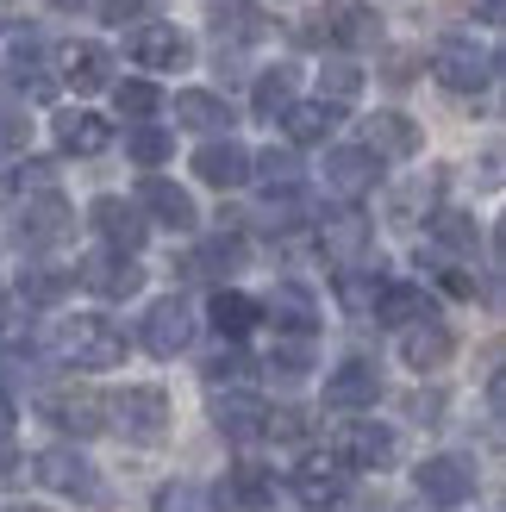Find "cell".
Instances as JSON below:
<instances>
[{
  "instance_id": "cell-1",
  "label": "cell",
  "mask_w": 506,
  "mask_h": 512,
  "mask_svg": "<svg viewBox=\"0 0 506 512\" xmlns=\"http://www.w3.org/2000/svg\"><path fill=\"white\" fill-rule=\"evenodd\" d=\"M50 350L63 356L69 369H119L125 363V331L107 319V313H75L57 325V338H50Z\"/></svg>"
},
{
  "instance_id": "cell-2",
  "label": "cell",
  "mask_w": 506,
  "mask_h": 512,
  "mask_svg": "<svg viewBox=\"0 0 506 512\" xmlns=\"http://www.w3.org/2000/svg\"><path fill=\"white\" fill-rule=\"evenodd\" d=\"M107 425L119 431L125 444H138V450L163 444V438H169V394L150 388V381H138V388H119V394L107 400Z\"/></svg>"
},
{
  "instance_id": "cell-3",
  "label": "cell",
  "mask_w": 506,
  "mask_h": 512,
  "mask_svg": "<svg viewBox=\"0 0 506 512\" xmlns=\"http://www.w3.org/2000/svg\"><path fill=\"white\" fill-rule=\"evenodd\" d=\"M432 75L450 94H482L500 75V57H494V50H475V38H444L432 50Z\"/></svg>"
},
{
  "instance_id": "cell-4",
  "label": "cell",
  "mask_w": 506,
  "mask_h": 512,
  "mask_svg": "<svg viewBox=\"0 0 506 512\" xmlns=\"http://www.w3.org/2000/svg\"><path fill=\"white\" fill-rule=\"evenodd\" d=\"M32 475L44 481L50 494H69V500H82V506H107V488H100V469L88 463L82 450H69V444L44 450L38 463H32Z\"/></svg>"
},
{
  "instance_id": "cell-5",
  "label": "cell",
  "mask_w": 506,
  "mask_h": 512,
  "mask_svg": "<svg viewBox=\"0 0 506 512\" xmlns=\"http://www.w3.org/2000/svg\"><path fill=\"white\" fill-rule=\"evenodd\" d=\"M338 463L344 469H363V475H382V469H394L400 463V431L394 425H375V419H350L344 431H338Z\"/></svg>"
},
{
  "instance_id": "cell-6",
  "label": "cell",
  "mask_w": 506,
  "mask_h": 512,
  "mask_svg": "<svg viewBox=\"0 0 506 512\" xmlns=\"http://www.w3.org/2000/svg\"><path fill=\"white\" fill-rule=\"evenodd\" d=\"M413 481H419V494L432 500V506H469L475 488H482V469H475V456L444 450V456H425Z\"/></svg>"
},
{
  "instance_id": "cell-7",
  "label": "cell",
  "mask_w": 506,
  "mask_h": 512,
  "mask_svg": "<svg viewBox=\"0 0 506 512\" xmlns=\"http://www.w3.org/2000/svg\"><path fill=\"white\" fill-rule=\"evenodd\" d=\"M138 344L150 350V356H182L188 344H194V306L182 300V294H169V300H150V313L138 319Z\"/></svg>"
},
{
  "instance_id": "cell-8",
  "label": "cell",
  "mask_w": 506,
  "mask_h": 512,
  "mask_svg": "<svg viewBox=\"0 0 506 512\" xmlns=\"http://www.w3.org/2000/svg\"><path fill=\"white\" fill-rule=\"evenodd\" d=\"M75 232V213H69V200L50 188V194H25V207L13 219V238L19 250H50V244H63Z\"/></svg>"
},
{
  "instance_id": "cell-9",
  "label": "cell",
  "mask_w": 506,
  "mask_h": 512,
  "mask_svg": "<svg viewBox=\"0 0 506 512\" xmlns=\"http://www.w3.org/2000/svg\"><path fill=\"white\" fill-rule=\"evenodd\" d=\"M38 413L57 431H75V438H100V431H107V400L94 388H44Z\"/></svg>"
},
{
  "instance_id": "cell-10",
  "label": "cell",
  "mask_w": 506,
  "mask_h": 512,
  "mask_svg": "<svg viewBox=\"0 0 506 512\" xmlns=\"http://www.w3.org/2000/svg\"><path fill=\"white\" fill-rule=\"evenodd\" d=\"M325 194L344 200V207H357L363 194H375V182H382V163L369 157L363 144H338V150H325Z\"/></svg>"
},
{
  "instance_id": "cell-11",
  "label": "cell",
  "mask_w": 506,
  "mask_h": 512,
  "mask_svg": "<svg viewBox=\"0 0 506 512\" xmlns=\"http://www.w3.org/2000/svg\"><path fill=\"white\" fill-rule=\"evenodd\" d=\"M88 225H94L100 250H119V256H138L144 238H150V219L132 207V200H119V194H100L88 207Z\"/></svg>"
},
{
  "instance_id": "cell-12",
  "label": "cell",
  "mask_w": 506,
  "mask_h": 512,
  "mask_svg": "<svg viewBox=\"0 0 506 512\" xmlns=\"http://www.w3.org/2000/svg\"><path fill=\"white\" fill-rule=\"evenodd\" d=\"M257 319L275 325V338H313L319 331V300L300 281H275V288L257 300Z\"/></svg>"
},
{
  "instance_id": "cell-13",
  "label": "cell",
  "mask_w": 506,
  "mask_h": 512,
  "mask_svg": "<svg viewBox=\"0 0 506 512\" xmlns=\"http://www.w3.org/2000/svg\"><path fill=\"white\" fill-rule=\"evenodd\" d=\"M319 250H325V263H338V275L344 269H363L369 256H375V225L357 207H344V213H332V219L319 225Z\"/></svg>"
},
{
  "instance_id": "cell-14",
  "label": "cell",
  "mask_w": 506,
  "mask_h": 512,
  "mask_svg": "<svg viewBox=\"0 0 506 512\" xmlns=\"http://www.w3.org/2000/svg\"><path fill=\"white\" fill-rule=\"evenodd\" d=\"M125 57H132L138 69L169 75V69H188V63H194V44H188V32H175V25H163V19H150V25H138V32L125 38Z\"/></svg>"
},
{
  "instance_id": "cell-15",
  "label": "cell",
  "mask_w": 506,
  "mask_h": 512,
  "mask_svg": "<svg viewBox=\"0 0 506 512\" xmlns=\"http://www.w3.org/2000/svg\"><path fill=\"white\" fill-rule=\"evenodd\" d=\"M132 207H138V213H150V219L163 225V232H194V225H200L194 194H188L182 182H169V175H144Z\"/></svg>"
},
{
  "instance_id": "cell-16",
  "label": "cell",
  "mask_w": 506,
  "mask_h": 512,
  "mask_svg": "<svg viewBox=\"0 0 506 512\" xmlns=\"http://www.w3.org/2000/svg\"><path fill=\"white\" fill-rule=\"evenodd\" d=\"M75 281H82L88 294H100V300H132V294L144 288V269H138V256L94 250V256H82V269H75Z\"/></svg>"
},
{
  "instance_id": "cell-17",
  "label": "cell",
  "mask_w": 506,
  "mask_h": 512,
  "mask_svg": "<svg viewBox=\"0 0 506 512\" xmlns=\"http://www.w3.org/2000/svg\"><path fill=\"white\" fill-rule=\"evenodd\" d=\"M0 82H7L13 94H32V100H50V94H57V75H50L38 38H13L7 50H0Z\"/></svg>"
},
{
  "instance_id": "cell-18",
  "label": "cell",
  "mask_w": 506,
  "mask_h": 512,
  "mask_svg": "<svg viewBox=\"0 0 506 512\" xmlns=\"http://www.w3.org/2000/svg\"><path fill=\"white\" fill-rule=\"evenodd\" d=\"M344 463L338 456H325V450H313V456H300L294 463V475H288V488H294V500L300 506H313V512H325V506H338L344 500Z\"/></svg>"
},
{
  "instance_id": "cell-19",
  "label": "cell",
  "mask_w": 506,
  "mask_h": 512,
  "mask_svg": "<svg viewBox=\"0 0 506 512\" xmlns=\"http://www.w3.org/2000/svg\"><path fill=\"white\" fill-rule=\"evenodd\" d=\"M207 25H213V38H219L225 57L269 38V19H263L257 0H213V7H207Z\"/></svg>"
},
{
  "instance_id": "cell-20",
  "label": "cell",
  "mask_w": 506,
  "mask_h": 512,
  "mask_svg": "<svg viewBox=\"0 0 506 512\" xmlns=\"http://www.w3.org/2000/svg\"><path fill=\"white\" fill-rule=\"evenodd\" d=\"M375 400H382V369L363 363V356H350V363H338L325 375V406H332V413H363Z\"/></svg>"
},
{
  "instance_id": "cell-21",
  "label": "cell",
  "mask_w": 506,
  "mask_h": 512,
  "mask_svg": "<svg viewBox=\"0 0 506 512\" xmlns=\"http://www.w3.org/2000/svg\"><path fill=\"white\" fill-rule=\"evenodd\" d=\"M450 356H457V331H450L444 319H419V325H407V331H400V363H407L413 375H432V369H444Z\"/></svg>"
},
{
  "instance_id": "cell-22",
  "label": "cell",
  "mask_w": 506,
  "mask_h": 512,
  "mask_svg": "<svg viewBox=\"0 0 506 512\" xmlns=\"http://www.w3.org/2000/svg\"><path fill=\"white\" fill-rule=\"evenodd\" d=\"M194 175L207 188H219V194H232V188H244L250 182V150L238 144V138H207L194 150Z\"/></svg>"
},
{
  "instance_id": "cell-23",
  "label": "cell",
  "mask_w": 506,
  "mask_h": 512,
  "mask_svg": "<svg viewBox=\"0 0 506 512\" xmlns=\"http://www.w3.org/2000/svg\"><path fill=\"white\" fill-rule=\"evenodd\" d=\"M419 125L407 119V113H375V119H363V150H369V157L375 163H407V157H419Z\"/></svg>"
},
{
  "instance_id": "cell-24",
  "label": "cell",
  "mask_w": 506,
  "mask_h": 512,
  "mask_svg": "<svg viewBox=\"0 0 506 512\" xmlns=\"http://www.w3.org/2000/svg\"><path fill=\"white\" fill-rule=\"evenodd\" d=\"M57 75L75 88V94H100V88H113V57H107V44H63L57 50Z\"/></svg>"
},
{
  "instance_id": "cell-25",
  "label": "cell",
  "mask_w": 506,
  "mask_h": 512,
  "mask_svg": "<svg viewBox=\"0 0 506 512\" xmlns=\"http://www.w3.org/2000/svg\"><path fill=\"white\" fill-rule=\"evenodd\" d=\"M213 506H225V512H269L275 506V475L263 463H238L232 475L219 481Z\"/></svg>"
},
{
  "instance_id": "cell-26",
  "label": "cell",
  "mask_w": 506,
  "mask_h": 512,
  "mask_svg": "<svg viewBox=\"0 0 506 512\" xmlns=\"http://www.w3.org/2000/svg\"><path fill=\"white\" fill-rule=\"evenodd\" d=\"M50 132H57L63 157H100V150L113 144V125L100 113H82V107H63L57 119H50Z\"/></svg>"
},
{
  "instance_id": "cell-27",
  "label": "cell",
  "mask_w": 506,
  "mask_h": 512,
  "mask_svg": "<svg viewBox=\"0 0 506 512\" xmlns=\"http://www.w3.org/2000/svg\"><path fill=\"white\" fill-rule=\"evenodd\" d=\"M369 313L382 325H394V331H407L419 319H438V306H432V294H425L419 281H382V294H375Z\"/></svg>"
},
{
  "instance_id": "cell-28",
  "label": "cell",
  "mask_w": 506,
  "mask_h": 512,
  "mask_svg": "<svg viewBox=\"0 0 506 512\" xmlns=\"http://www.w3.org/2000/svg\"><path fill=\"white\" fill-rule=\"evenodd\" d=\"M175 125H182V132L232 138V100H225V94H207V88H182V94H175Z\"/></svg>"
},
{
  "instance_id": "cell-29",
  "label": "cell",
  "mask_w": 506,
  "mask_h": 512,
  "mask_svg": "<svg viewBox=\"0 0 506 512\" xmlns=\"http://www.w3.org/2000/svg\"><path fill=\"white\" fill-rule=\"evenodd\" d=\"M263 413L269 406L250 400V394H213V425H219V438H232V444L263 438Z\"/></svg>"
},
{
  "instance_id": "cell-30",
  "label": "cell",
  "mask_w": 506,
  "mask_h": 512,
  "mask_svg": "<svg viewBox=\"0 0 506 512\" xmlns=\"http://www.w3.org/2000/svg\"><path fill=\"white\" fill-rule=\"evenodd\" d=\"M244 263H250V244H244L238 232H213L207 244L194 250V263H188V269H194V275H213V281H232Z\"/></svg>"
},
{
  "instance_id": "cell-31",
  "label": "cell",
  "mask_w": 506,
  "mask_h": 512,
  "mask_svg": "<svg viewBox=\"0 0 506 512\" xmlns=\"http://www.w3.org/2000/svg\"><path fill=\"white\" fill-rule=\"evenodd\" d=\"M425 232H432V244L450 250V256H475V244H482V225H475L469 213H457V207L425 213Z\"/></svg>"
},
{
  "instance_id": "cell-32",
  "label": "cell",
  "mask_w": 506,
  "mask_h": 512,
  "mask_svg": "<svg viewBox=\"0 0 506 512\" xmlns=\"http://www.w3.org/2000/svg\"><path fill=\"white\" fill-rule=\"evenodd\" d=\"M338 107H325V100H294V107L282 113V125H288V138L294 144H325V138H332L338 132Z\"/></svg>"
},
{
  "instance_id": "cell-33",
  "label": "cell",
  "mask_w": 506,
  "mask_h": 512,
  "mask_svg": "<svg viewBox=\"0 0 506 512\" xmlns=\"http://www.w3.org/2000/svg\"><path fill=\"white\" fill-rule=\"evenodd\" d=\"M294 82H300V75H294L288 63L263 69V75H257V88H250V113H257V119H282V113L294 107Z\"/></svg>"
},
{
  "instance_id": "cell-34",
  "label": "cell",
  "mask_w": 506,
  "mask_h": 512,
  "mask_svg": "<svg viewBox=\"0 0 506 512\" xmlns=\"http://www.w3.org/2000/svg\"><path fill=\"white\" fill-rule=\"evenodd\" d=\"M332 44H344V50H369V44H382V19H375V7H363V0L338 7V13H332Z\"/></svg>"
},
{
  "instance_id": "cell-35",
  "label": "cell",
  "mask_w": 506,
  "mask_h": 512,
  "mask_svg": "<svg viewBox=\"0 0 506 512\" xmlns=\"http://www.w3.org/2000/svg\"><path fill=\"white\" fill-rule=\"evenodd\" d=\"M207 319L219 325V338H244V331H257V300L250 294H238V288H219L213 294V306H207Z\"/></svg>"
},
{
  "instance_id": "cell-36",
  "label": "cell",
  "mask_w": 506,
  "mask_h": 512,
  "mask_svg": "<svg viewBox=\"0 0 506 512\" xmlns=\"http://www.w3.org/2000/svg\"><path fill=\"white\" fill-rule=\"evenodd\" d=\"M250 182H263V194H300V157H294V144L250 157Z\"/></svg>"
},
{
  "instance_id": "cell-37",
  "label": "cell",
  "mask_w": 506,
  "mask_h": 512,
  "mask_svg": "<svg viewBox=\"0 0 506 512\" xmlns=\"http://www.w3.org/2000/svg\"><path fill=\"white\" fill-rule=\"evenodd\" d=\"M125 157H132L138 169H163L169 157H175V132H163V125H132V132H125Z\"/></svg>"
},
{
  "instance_id": "cell-38",
  "label": "cell",
  "mask_w": 506,
  "mask_h": 512,
  "mask_svg": "<svg viewBox=\"0 0 506 512\" xmlns=\"http://www.w3.org/2000/svg\"><path fill=\"white\" fill-rule=\"evenodd\" d=\"M357 94H363V69L350 63V57H332V63L319 69V100H325V107H338V113H344Z\"/></svg>"
},
{
  "instance_id": "cell-39",
  "label": "cell",
  "mask_w": 506,
  "mask_h": 512,
  "mask_svg": "<svg viewBox=\"0 0 506 512\" xmlns=\"http://www.w3.org/2000/svg\"><path fill=\"white\" fill-rule=\"evenodd\" d=\"M200 375L213 381V388H225V394H238L250 375H257V363H250V356L238 350V344H225V350H213L207 363H200Z\"/></svg>"
},
{
  "instance_id": "cell-40",
  "label": "cell",
  "mask_w": 506,
  "mask_h": 512,
  "mask_svg": "<svg viewBox=\"0 0 506 512\" xmlns=\"http://www.w3.org/2000/svg\"><path fill=\"white\" fill-rule=\"evenodd\" d=\"M269 375H282V381H300V375H313V338H275L269 350Z\"/></svg>"
},
{
  "instance_id": "cell-41",
  "label": "cell",
  "mask_w": 506,
  "mask_h": 512,
  "mask_svg": "<svg viewBox=\"0 0 506 512\" xmlns=\"http://www.w3.org/2000/svg\"><path fill=\"white\" fill-rule=\"evenodd\" d=\"M113 107H119V119H150V113H157L163 107V88L157 82H113Z\"/></svg>"
},
{
  "instance_id": "cell-42",
  "label": "cell",
  "mask_w": 506,
  "mask_h": 512,
  "mask_svg": "<svg viewBox=\"0 0 506 512\" xmlns=\"http://www.w3.org/2000/svg\"><path fill=\"white\" fill-rule=\"evenodd\" d=\"M69 281L75 275H63V269H25L19 275V294H25V306H57L69 294Z\"/></svg>"
},
{
  "instance_id": "cell-43",
  "label": "cell",
  "mask_w": 506,
  "mask_h": 512,
  "mask_svg": "<svg viewBox=\"0 0 506 512\" xmlns=\"http://www.w3.org/2000/svg\"><path fill=\"white\" fill-rule=\"evenodd\" d=\"M207 506H213V494H207V488H194V481H169L150 512H207Z\"/></svg>"
},
{
  "instance_id": "cell-44",
  "label": "cell",
  "mask_w": 506,
  "mask_h": 512,
  "mask_svg": "<svg viewBox=\"0 0 506 512\" xmlns=\"http://www.w3.org/2000/svg\"><path fill=\"white\" fill-rule=\"evenodd\" d=\"M100 19H107V25H132V32H138V25L157 19V0H100Z\"/></svg>"
},
{
  "instance_id": "cell-45",
  "label": "cell",
  "mask_w": 506,
  "mask_h": 512,
  "mask_svg": "<svg viewBox=\"0 0 506 512\" xmlns=\"http://www.w3.org/2000/svg\"><path fill=\"white\" fill-rule=\"evenodd\" d=\"M263 438H275V444L307 438V413H294V406H275V413H263Z\"/></svg>"
},
{
  "instance_id": "cell-46",
  "label": "cell",
  "mask_w": 506,
  "mask_h": 512,
  "mask_svg": "<svg viewBox=\"0 0 506 512\" xmlns=\"http://www.w3.org/2000/svg\"><path fill=\"white\" fill-rule=\"evenodd\" d=\"M332 13H338V7H319V13H307V19L294 25V44H307V50L332 44Z\"/></svg>"
},
{
  "instance_id": "cell-47",
  "label": "cell",
  "mask_w": 506,
  "mask_h": 512,
  "mask_svg": "<svg viewBox=\"0 0 506 512\" xmlns=\"http://www.w3.org/2000/svg\"><path fill=\"white\" fill-rule=\"evenodd\" d=\"M25 132H32V125H25V113L13 107V100H0V150H19Z\"/></svg>"
},
{
  "instance_id": "cell-48",
  "label": "cell",
  "mask_w": 506,
  "mask_h": 512,
  "mask_svg": "<svg viewBox=\"0 0 506 512\" xmlns=\"http://www.w3.org/2000/svg\"><path fill=\"white\" fill-rule=\"evenodd\" d=\"M438 281H444V294H457V300H475V275H469V269H444Z\"/></svg>"
},
{
  "instance_id": "cell-49",
  "label": "cell",
  "mask_w": 506,
  "mask_h": 512,
  "mask_svg": "<svg viewBox=\"0 0 506 512\" xmlns=\"http://www.w3.org/2000/svg\"><path fill=\"white\" fill-rule=\"evenodd\" d=\"M19 469H25V463H19V450H13L7 438H0V481H13Z\"/></svg>"
},
{
  "instance_id": "cell-50",
  "label": "cell",
  "mask_w": 506,
  "mask_h": 512,
  "mask_svg": "<svg viewBox=\"0 0 506 512\" xmlns=\"http://www.w3.org/2000/svg\"><path fill=\"white\" fill-rule=\"evenodd\" d=\"M7 431H13V394L0 388V438H7Z\"/></svg>"
},
{
  "instance_id": "cell-51",
  "label": "cell",
  "mask_w": 506,
  "mask_h": 512,
  "mask_svg": "<svg viewBox=\"0 0 506 512\" xmlns=\"http://www.w3.org/2000/svg\"><path fill=\"white\" fill-rule=\"evenodd\" d=\"M482 25H500V0H482Z\"/></svg>"
},
{
  "instance_id": "cell-52",
  "label": "cell",
  "mask_w": 506,
  "mask_h": 512,
  "mask_svg": "<svg viewBox=\"0 0 506 512\" xmlns=\"http://www.w3.org/2000/svg\"><path fill=\"white\" fill-rule=\"evenodd\" d=\"M50 7H57V13H75V7H88V0H50Z\"/></svg>"
},
{
  "instance_id": "cell-53",
  "label": "cell",
  "mask_w": 506,
  "mask_h": 512,
  "mask_svg": "<svg viewBox=\"0 0 506 512\" xmlns=\"http://www.w3.org/2000/svg\"><path fill=\"white\" fill-rule=\"evenodd\" d=\"M7 512H50V506H7Z\"/></svg>"
},
{
  "instance_id": "cell-54",
  "label": "cell",
  "mask_w": 506,
  "mask_h": 512,
  "mask_svg": "<svg viewBox=\"0 0 506 512\" xmlns=\"http://www.w3.org/2000/svg\"><path fill=\"white\" fill-rule=\"evenodd\" d=\"M7 194H13V182H7V175H0V200H7Z\"/></svg>"
},
{
  "instance_id": "cell-55",
  "label": "cell",
  "mask_w": 506,
  "mask_h": 512,
  "mask_svg": "<svg viewBox=\"0 0 506 512\" xmlns=\"http://www.w3.org/2000/svg\"><path fill=\"white\" fill-rule=\"evenodd\" d=\"M0 300H7V288H0Z\"/></svg>"
}]
</instances>
